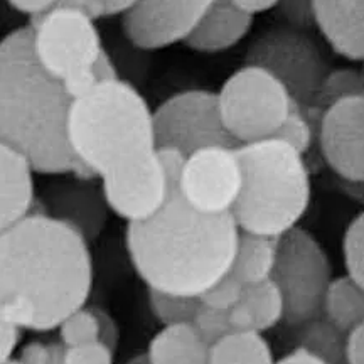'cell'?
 <instances>
[{"mask_svg":"<svg viewBox=\"0 0 364 364\" xmlns=\"http://www.w3.org/2000/svg\"><path fill=\"white\" fill-rule=\"evenodd\" d=\"M91 289L90 241L73 226L33 211L0 233V307L21 329H58Z\"/></svg>","mask_w":364,"mask_h":364,"instance_id":"6da1fadb","label":"cell"},{"mask_svg":"<svg viewBox=\"0 0 364 364\" xmlns=\"http://www.w3.org/2000/svg\"><path fill=\"white\" fill-rule=\"evenodd\" d=\"M238 238L231 213L196 211L176 181L156 216L127 226L125 241L132 265L149 289L199 299L231 272Z\"/></svg>","mask_w":364,"mask_h":364,"instance_id":"7a4b0ae2","label":"cell"},{"mask_svg":"<svg viewBox=\"0 0 364 364\" xmlns=\"http://www.w3.org/2000/svg\"><path fill=\"white\" fill-rule=\"evenodd\" d=\"M71 102L65 85L36 58L31 26L0 41V142L24 156L39 174L97 179L70 147Z\"/></svg>","mask_w":364,"mask_h":364,"instance_id":"3957f363","label":"cell"},{"mask_svg":"<svg viewBox=\"0 0 364 364\" xmlns=\"http://www.w3.org/2000/svg\"><path fill=\"white\" fill-rule=\"evenodd\" d=\"M68 140L81 166L102 179L157 149L154 112L140 91L122 78L100 81L73 98Z\"/></svg>","mask_w":364,"mask_h":364,"instance_id":"277c9868","label":"cell"},{"mask_svg":"<svg viewBox=\"0 0 364 364\" xmlns=\"http://www.w3.org/2000/svg\"><path fill=\"white\" fill-rule=\"evenodd\" d=\"M243 186L233 215L240 231L280 238L299 226L312 198L306 156L280 139L238 147Z\"/></svg>","mask_w":364,"mask_h":364,"instance_id":"5b68a950","label":"cell"},{"mask_svg":"<svg viewBox=\"0 0 364 364\" xmlns=\"http://www.w3.org/2000/svg\"><path fill=\"white\" fill-rule=\"evenodd\" d=\"M34 54L73 98L98 83L97 66L105 53L93 17L56 6L31 19Z\"/></svg>","mask_w":364,"mask_h":364,"instance_id":"8992f818","label":"cell"},{"mask_svg":"<svg viewBox=\"0 0 364 364\" xmlns=\"http://www.w3.org/2000/svg\"><path fill=\"white\" fill-rule=\"evenodd\" d=\"M216 95L223 124L238 147L273 139L295 103L277 76L255 65L236 70Z\"/></svg>","mask_w":364,"mask_h":364,"instance_id":"52a82bcc","label":"cell"},{"mask_svg":"<svg viewBox=\"0 0 364 364\" xmlns=\"http://www.w3.org/2000/svg\"><path fill=\"white\" fill-rule=\"evenodd\" d=\"M272 280L284 295V321L299 327L322 316L324 297L332 280L331 260L322 245L297 226L279 238Z\"/></svg>","mask_w":364,"mask_h":364,"instance_id":"ba28073f","label":"cell"},{"mask_svg":"<svg viewBox=\"0 0 364 364\" xmlns=\"http://www.w3.org/2000/svg\"><path fill=\"white\" fill-rule=\"evenodd\" d=\"M184 159L177 150L156 149L105 174L102 189L110 211L129 225L156 216L169 199Z\"/></svg>","mask_w":364,"mask_h":364,"instance_id":"9c48e42d","label":"cell"},{"mask_svg":"<svg viewBox=\"0 0 364 364\" xmlns=\"http://www.w3.org/2000/svg\"><path fill=\"white\" fill-rule=\"evenodd\" d=\"M245 65L265 68L287 86L295 102L311 110L331 71L316 41L292 26L263 33L250 48Z\"/></svg>","mask_w":364,"mask_h":364,"instance_id":"30bf717a","label":"cell"},{"mask_svg":"<svg viewBox=\"0 0 364 364\" xmlns=\"http://www.w3.org/2000/svg\"><path fill=\"white\" fill-rule=\"evenodd\" d=\"M157 149L177 150L184 157L213 145L238 147L223 124L218 95L208 90L181 91L154 110Z\"/></svg>","mask_w":364,"mask_h":364,"instance_id":"8fae6325","label":"cell"},{"mask_svg":"<svg viewBox=\"0 0 364 364\" xmlns=\"http://www.w3.org/2000/svg\"><path fill=\"white\" fill-rule=\"evenodd\" d=\"M243 186L238 147L213 145L196 150L182 162L177 189L186 203L204 215L233 211Z\"/></svg>","mask_w":364,"mask_h":364,"instance_id":"7c38bea8","label":"cell"},{"mask_svg":"<svg viewBox=\"0 0 364 364\" xmlns=\"http://www.w3.org/2000/svg\"><path fill=\"white\" fill-rule=\"evenodd\" d=\"M218 0H139L124 16V33L135 48L159 51L186 43Z\"/></svg>","mask_w":364,"mask_h":364,"instance_id":"4fadbf2b","label":"cell"},{"mask_svg":"<svg viewBox=\"0 0 364 364\" xmlns=\"http://www.w3.org/2000/svg\"><path fill=\"white\" fill-rule=\"evenodd\" d=\"M317 140L334 174L364 184V95H349L324 108Z\"/></svg>","mask_w":364,"mask_h":364,"instance_id":"5bb4252c","label":"cell"},{"mask_svg":"<svg viewBox=\"0 0 364 364\" xmlns=\"http://www.w3.org/2000/svg\"><path fill=\"white\" fill-rule=\"evenodd\" d=\"M38 204L41 211L73 226L88 241L102 235L110 213L102 186L81 177L48 184L43 196L38 198Z\"/></svg>","mask_w":364,"mask_h":364,"instance_id":"9a60e30c","label":"cell"},{"mask_svg":"<svg viewBox=\"0 0 364 364\" xmlns=\"http://www.w3.org/2000/svg\"><path fill=\"white\" fill-rule=\"evenodd\" d=\"M312 14L332 51L364 63V0H312Z\"/></svg>","mask_w":364,"mask_h":364,"instance_id":"2e32d148","label":"cell"},{"mask_svg":"<svg viewBox=\"0 0 364 364\" xmlns=\"http://www.w3.org/2000/svg\"><path fill=\"white\" fill-rule=\"evenodd\" d=\"M34 172L24 156L0 142V233L36 211Z\"/></svg>","mask_w":364,"mask_h":364,"instance_id":"e0dca14e","label":"cell"},{"mask_svg":"<svg viewBox=\"0 0 364 364\" xmlns=\"http://www.w3.org/2000/svg\"><path fill=\"white\" fill-rule=\"evenodd\" d=\"M252 27L250 14L240 11L230 0H218L184 44L198 53H223L240 44Z\"/></svg>","mask_w":364,"mask_h":364,"instance_id":"ac0fdd59","label":"cell"},{"mask_svg":"<svg viewBox=\"0 0 364 364\" xmlns=\"http://www.w3.org/2000/svg\"><path fill=\"white\" fill-rule=\"evenodd\" d=\"M211 346L204 341L193 322L164 326L149 344L150 364H209Z\"/></svg>","mask_w":364,"mask_h":364,"instance_id":"d6986e66","label":"cell"},{"mask_svg":"<svg viewBox=\"0 0 364 364\" xmlns=\"http://www.w3.org/2000/svg\"><path fill=\"white\" fill-rule=\"evenodd\" d=\"M279 238L240 231L231 273L243 285L270 280L275 270Z\"/></svg>","mask_w":364,"mask_h":364,"instance_id":"ffe728a7","label":"cell"},{"mask_svg":"<svg viewBox=\"0 0 364 364\" xmlns=\"http://www.w3.org/2000/svg\"><path fill=\"white\" fill-rule=\"evenodd\" d=\"M322 316L348 334L364 324V289L348 275L332 279L324 297Z\"/></svg>","mask_w":364,"mask_h":364,"instance_id":"44dd1931","label":"cell"},{"mask_svg":"<svg viewBox=\"0 0 364 364\" xmlns=\"http://www.w3.org/2000/svg\"><path fill=\"white\" fill-rule=\"evenodd\" d=\"M272 348L262 332H230L211 346L209 364H275Z\"/></svg>","mask_w":364,"mask_h":364,"instance_id":"7402d4cb","label":"cell"},{"mask_svg":"<svg viewBox=\"0 0 364 364\" xmlns=\"http://www.w3.org/2000/svg\"><path fill=\"white\" fill-rule=\"evenodd\" d=\"M346 338L348 334L344 331L321 316L299 326L297 346L307 349L309 353L321 358L327 364H348L346 363Z\"/></svg>","mask_w":364,"mask_h":364,"instance_id":"603a6c76","label":"cell"},{"mask_svg":"<svg viewBox=\"0 0 364 364\" xmlns=\"http://www.w3.org/2000/svg\"><path fill=\"white\" fill-rule=\"evenodd\" d=\"M255 318V327L258 332L270 331L280 324L285 317V300L280 287L272 279L260 284L245 285L241 297Z\"/></svg>","mask_w":364,"mask_h":364,"instance_id":"cb8c5ba5","label":"cell"},{"mask_svg":"<svg viewBox=\"0 0 364 364\" xmlns=\"http://www.w3.org/2000/svg\"><path fill=\"white\" fill-rule=\"evenodd\" d=\"M149 307L162 326L189 324L201 307V300L149 289Z\"/></svg>","mask_w":364,"mask_h":364,"instance_id":"d4e9b609","label":"cell"},{"mask_svg":"<svg viewBox=\"0 0 364 364\" xmlns=\"http://www.w3.org/2000/svg\"><path fill=\"white\" fill-rule=\"evenodd\" d=\"M317 112L295 102L284 125L277 132L275 139L284 140V142L292 145L302 156H306L309 150L312 149L314 140H316V132L318 134V130L314 127V115ZM317 115H321V113H317Z\"/></svg>","mask_w":364,"mask_h":364,"instance_id":"484cf974","label":"cell"},{"mask_svg":"<svg viewBox=\"0 0 364 364\" xmlns=\"http://www.w3.org/2000/svg\"><path fill=\"white\" fill-rule=\"evenodd\" d=\"M349 95H364V73L351 70V68L332 70L321 86L312 110L322 113L331 103L338 102L339 98L349 97Z\"/></svg>","mask_w":364,"mask_h":364,"instance_id":"4316f807","label":"cell"},{"mask_svg":"<svg viewBox=\"0 0 364 364\" xmlns=\"http://www.w3.org/2000/svg\"><path fill=\"white\" fill-rule=\"evenodd\" d=\"M59 331V343L65 348H75V346H83L88 343L98 341L100 326L98 317L95 309L81 307L78 311L70 314L61 326Z\"/></svg>","mask_w":364,"mask_h":364,"instance_id":"83f0119b","label":"cell"},{"mask_svg":"<svg viewBox=\"0 0 364 364\" xmlns=\"http://www.w3.org/2000/svg\"><path fill=\"white\" fill-rule=\"evenodd\" d=\"M343 255L348 277L364 289V211L346 228Z\"/></svg>","mask_w":364,"mask_h":364,"instance_id":"f1b7e54d","label":"cell"},{"mask_svg":"<svg viewBox=\"0 0 364 364\" xmlns=\"http://www.w3.org/2000/svg\"><path fill=\"white\" fill-rule=\"evenodd\" d=\"M243 292L245 285L230 272L220 282H216L211 289H208L199 300H201L203 306L218 309V311H230L240 302Z\"/></svg>","mask_w":364,"mask_h":364,"instance_id":"f546056e","label":"cell"},{"mask_svg":"<svg viewBox=\"0 0 364 364\" xmlns=\"http://www.w3.org/2000/svg\"><path fill=\"white\" fill-rule=\"evenodd\" d=\"M194 329L198 334L206 341L209 346H213L218 341L230 334V317H228V311H218V309L203 306L199 307L198 314H196L193 321Z\"/></svg>","mask_w":364,"mask_h":364,"instance_id":"4dcf8cb0","label":"cell"},{"mask_svg":"<svg viewBox=\"0 0 364 364\" xmlns=\"http://www.w3.org/2000/svg\"><path fill=\"white\" fill-rule=\"evenodd\" d=\"M113 353L108 346L100 341L75 348H65L63 363L65 364H113Z\"/></svg>","mask_w":364,"mask_h":364,"instance_id":"1f68e13d","label":"cell"},{"mask_svg":"<svg viewBox=\"0 0 364 364\" xmlns=\"http://www.w3.org/2000/svg\"><path fill=\"white\" fill-rule=\"evenodd\" d=\"M22 329L0 307V364L11 361L21 341Z\"/></svg>","mask_w":364,"mask_h":364,"instance_id":"d6a6232c","label":"cell"},{"mask_svg":"<svg viewBox=\"0 0 364 364\" xmlns=\"http://www.w3.org/2000/svg\"><path fill=\"white\" fill-rule=\"evenodd\" d=\"M277 7L280 9V14L289 26L302 29L314 24L312 0H280Z\"/></svg>","mask_w":364,"mask_h":364,"instance_id":"836d02e7","label":"cell"},{"mask_svg":"<svg viewBox=\"0 0 364 364\" xmlns=\"http://www.w3.org/2000/svg\"><path fill=\"white\" fill-rule=\"evenodd\" d=\"M93 309L95 312H97L98 326H100L98 341L100 343H103L105 346H108V348L115 353L118 348V343H120V327H118L115 318H113L107 311H103V309H98V307H93Z\"/></svg>","mask_w":364,"mask_h":364,"instance_id":"e575fe53","label":"cell"},{"mask_svg":"<svg viewBox=\"0 0 364 364\" xmlns=\"http://www.w3.org/2000/svg\"><path fill=\"white\" fill-rule=\"evenodd\" d=\"M88 2L93 9L95 19H102V17L125 16L139 0H88Z\"/></svg>","mask_w":364,"mask_h":364,"instance_id":"d590c367","label":"cell"},{"mask_svg":"<svg viewBox=\"0 0 364 364\" xmlns=\"http://www.w3.org/2000/svg\"><path fill=\"white\" fill-rule=\"evenodd\" d=\"M53 356V343L46 344L41 341H33L27 343L24 348L21 349L19 358L17 361L21 364H49Z\"/></svg>","mask_w":364,"mask_h":364,"instance_id":"8d00e7d4","label":"cell"},{"mask_svg":"<svg viewBox=\"0 0 364 364\" xmlns=\"http://www.w3.org/2000/svg\"><path fill=\"white\" fill-rule=\"evenodd\" d=\"M346 363L364 364V324L354 327L346 338Z\"/></svg>","mask_w":364,"mask_h":364,"instance_id":"74e56055","label":"cell"},{"mask_svg":"<svg viewBox=\"0 0 364 364\" xmlns=\"http://www.w3.org/2000/svg\"><path fill=\"white\" fill-rule=\"evenodd\" d=\"M228 317H230V326L233 332L257 331V327H255V318L243 300H240L236 306H233L228 311Z\"/></svg>","mask_w":364,"mask_h":364,"instance_id":"f35d334b","label":"cell"},{"mask_svg":"<svg viewBox=\"0 0 364 364\" xmlns=\"http://www.w3.org/2000/svg\"><path fill=\"white\" fill-rule=\"evenodd\" d=\"M11 6L22 14H27L33 17H38L41 14L51 11V9L56 6L58 0H7Z\"/></svg>","mask_w":364,"mask_h":364,"instance_id":"ab89813d","label":"cell"},{"mask_svg":"<svg viewBox=\"0 0 364 364\" xmlns=\"http://www.w3.org/2000/svg\"><path fill=\"white\" fill-rule=\"evenodd\" d=\"M231 4H235L240 11L250 14V16L255 17L257 14H263L272 11L279 6L280 0H230Z\"/></svg>","mask_w":364,"mask_h":364,"instance_id":"60d3db41","label":"cell"},{"mask_svg":"<svg viewBox=\"0 0 364 364\" xmlns=\"http://www.w3.org/2000/svg\"><path fill=\"white\" fill-rule=\"evenodd\" d=\"M275 364H327V363L322 361L321 358L314 356V354L309 353L307 349L299 348V346H297L294 351L285 354V356L279 359V361H277Z\"/></svg>","mask_w":364,"mask_h":364,"instance_id":"b9f144b4","label":"cell"},{"mask_svg":"<svg viewBox=\"0 0 364 364\" xmlns=\"http://www.w3.org/2000/svg\"><path fill=\"white\" fill-rule=\"evenodd\" d=\"M63 354H65V346L61 343H53V356L49 364H65L63 363Z\"/></svg>","mask_w":364,"mask_h":364,"instance_id":"7bdbcfd3","label":"cell"},{"mask_svg":"<svg viewBox=\"0 0 364 364\" xmlns=\"http://www.w3.org/2000/svg\"><path fill=\"white\" fill-rule=\"evenodd\" d=\"M125 364H150V361H149L147 353H140V354H135L134 358H130Z\"/></svg>","mask_w":364,"mask_h":364,"instance_id":"ee69618b","label":"cell"},{"mask_svg":"<svg viewBox=\"0 0 364 364\" xmlns=\"http://www.w3.org/2000/svg\"><path fill=\"white\" fill-rule=\"evenodd\" d=\"M4 364H21V363L17 361V359H11V361H7V363H4Z\"/></svg>","mask_w":364,"mask_h":364,"instance_id":"f6af8a7d","label":"cell"}]
</instances>
